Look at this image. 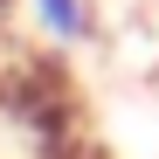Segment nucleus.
Returning <instances> with one entry per match:
<instances>
[{
  "label": "nucleus",
  "mask_w": 159,
  "mask_h": 159,
  "mask_svg": "<svg viewBox=\"0 0 159 159\" xmlns=\"http://www.w3.org/2000/svg\"><path fill=\"white\" fill-rule=\"evenodd\" d=\"M28 7H35V21H42L48 42H83L90 35V7L83 0H28Z\"/></svg>",
  "instance_id": "nucleus-1"
},
{
  "label": "nucleus",
  "mask_w": 159,
  "mask_h": 159,
  "mask_svg": "<svg viewBox=\"0 0 159 159\" xmlns=\"http://www.w3.org/2000/svg\"><path fill=\"white\" fill-rule=\"evenodd\" d=\"M7 7H14V0H0V14H7Z\"/></svg>",
  "instance_id": "nucleus-2"
}]
</instances>
